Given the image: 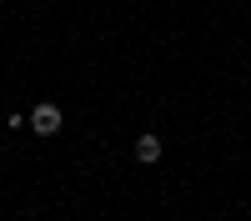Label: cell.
<instances>
[{"mask_svg": "<svg viewBox=\"0 0 251 221\" xmlns=\"http://www.w3.org/2000/svg\"><path fill=\"white\" fill-rule=\"evenodd\" d=\"M55 131H60V106L55 100H40L30 111V136H55Z\"/></svg>", "mask_w": 251, "mask_h": 221, "instance_id": "cell-1", "label": "cell"}, {"mask_svg": "<svg viewBox=\"0 0 251 221\" xmlns=\"http://www.w3.org/2000/svg\"><path fill=\"white\" fill-rule=\"evenodd\" d=\"M161 151H166V146H161L156 131H141V136H136V161H141V166H156Z\"/></svg>", "mask_w": 251, "mask_h": 221, "instance_id": "cell-2", "label": "cell"}]
</instances>
